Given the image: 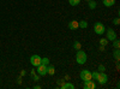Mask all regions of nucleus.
<instances>
[{"mask_svg": "<svg viewBox=\"0 0 120 89\" xmlns=\"http://www.w3.org/2000/svg\"><path fill=\"white\" fill-rule=\"evenodd\" d=\"M98 71H94V72H91V80H97V77H98Z\"/></svg>", "mask_w": 120, "mask_h": 89, "instance_id": "nucleus-20", "label": "nucleus"}, {"mask_svg": "<svg viewBox=\"0 0 120 89\" xmlns=\"http://www.w3.org/2000/svg\"><path fill=\"white\" fill-rule=\"evenodd\" d=\"M30 64H31L33 66H38L40 64H41V57H40L38 54H34L31 55V58H30Z\"/></svg>", "mask_w": 120, "mask_h": 89, "instance_id": "nucleus-3", "label": "nucleus"}, {"mask_svg": "<svg viewBox=\"0 0 120 89\" xmlns=\"http://www.w3.org/2000/svg\"><path fill=\"white\" fill-rule=\"evenodd\" d=\"M100 51H103V52H105V46H101V47H100Z\"/></svg>", "mask_w": 120, "mask_h": 89, "instance_id": "nucleus-25", "label": "nucleus"}, {"mask_svg": "<svg viewBox=\"0 0 120 89\" xmlns=\"http://www.w3.org/2000/svg\"><path fill=\"white\" fill-rule=\"evenodd\" d=\"M94 30L97 35H102L103 33H106V27L101 22H96L95 25H94Z\"/></svg>", "mask_w": 120, "mask_h": 89, "instance_id": "nucleus-2", "label": "nucleus"}, {"mask_svg": "<svg viewBox=\"0 0 120 89\" xmlns=\"http://www.w3.org/2000/svg\"><path fill=\"white\" fill-rule=\"evenodd\" d=\"M47 66L48 65H43V64H40L37 66V74L40 76H46L47 75Z\"/></svg>", "mask_w": 120, "mask_h": 89, "instance_id": "nucleus-7", "label": "nucleus"}, {"mask_svg": "<svg viewBox=\"0 0 120 89\" xmlns=\"http://www.w3.org/2000/svg\"><path fill=\"white\" fill-rule=\"evenodd\" d=\"M85 1H90V0H85Z\"/></svg>", "mask_w": 120, "mask_h": 89, "instance_id": "nucleus-26", "label": "nucleus"}, {"mask_svg": "<svg viewBox=\"0 0 120 89\" xmlns=\"http://www.w3.org/2000/svg\"><path fill=\"white\" fill-rule=\"evenodd\" d=\"M96 6H97V3L96 1H93V0H90V1H89V8L94 10V8H96Z\"/></svg>", "mask_w": 120, "mask_h": 89, "instance_id": "nucleus-15", "label": "nucleus"}, {"mask_svg": "<svg viewBox=\"0 0 120 89\" xmlns=\"http://www.w3.org/2000/svg\"><path fill=\"white\" fill-rule=\"evenodd\" d=\"M106 34H107V40L108 41H113V40H115L116 39V34H115V31L113 30V29H111V28H108V29H106Z\"/></svg>", "mask_w": 120, "mask_h": 89, "instance_id": "nucleus-5", "label": "nucleus"}, {"mask_svg": "<svg viewBox=\"0 0 120 89\" xmlns=\"http://www.w3.org/2000/svg\"><path fill=\"white\" fill-rule=\"evenodd\" d=\"M78 28H82V29L88 28V22H85V21H81V22H78Z\"/></svg>", "mask_w": 120, "mask_h": 89, "instance_id": "nucleus-14", "label": "nucleus"}, {"mask_svg": "<svg viewBox=\"0 0 120 89\" xmlns=\"http://www.w3.org/2000/svg\"><path fill=\"white\" fill-rule=\"evenodd\" d=\"M79 77H81L82 81H89V80H91V72L89 70H83V71H81Z\"/></svg>", "mask_w": 120, "mask_h": 89, "instance_id": "nucleus-4", "label": "nucleus"}, {"mask_svg": "<svg viewBox=\"0 0 120 89\" xmlns=\"http://www.w3.org/2000/svg\"><path fill=\"white\" fill-rule=\"evenodd\" d=\"M96 81H98L100 84H102V85H103V84H106V83L108 82V76H107L105 72H100Z\"/></svg>", "mask_w": 120, "mask_h": 89, "instance_id": "nucleus-6", "label": "nucleus"}, {"mask_svg": "<svg viewBox=\"0 0 120 89\" xmlns=\"http://www.w3.org/2000/svg\"><path fill=\"white\" fill-rule=\"evenodd\" d=\"M97 71H98V72H105V71H106V67H105L103 65H98Z\"/></svg>", "mask_w": 120, "mask_h": 89, "instance_id": "nucleus-22", "label": "nucleus"}, {"mask_svg": "<svg viewBox=\"0 0 120 89\" xmlns=\"http://www.w3.org/2000/svg\"><path fill=\"white\" fill-rule=\"evenodd\" d=\"M41 64H43V65H49V59H48L47 57L41 58Z\"/></svg>", "mask_w": 120, "mask_h": 89, "instance_id": "nucleus-17", "label": "nucleus"}, {"mask_svg": "<svg viewBox=\"0 0 120 89\" xmlns=\"http://www.w3.org/2000/svg\"><path fill=\"white\" fill-rule=\"evenodd\" d=\"M113 23H114V25H119V24H120V19H119V17H116V18L113 19Z\"/></svg>", "mask_w": 120, "mask_h": 89, "instance_id": "nucleus-23", "label": "nucleus"}, {"mask_svg": "<svg viewBox=\"0 0 120 89\" xmlns=\"http://www.w3.org/2000/svg\"><path fill=\"white\" fill-rule=\"evenodd\" d=\"M68 28L71 29V30H76V29H78V22L77 21H71L68 23Z\"/></svg>", "mask_w": 120, "mask_h": 89, "instance_id": "nucleus-9", "label": "nucleus"}, {"mask_svg": "<svg viewBox=\"0 0 120 89\" xmlns=\"http://www.w3.org/2000/svg\"><path fill=\"white\" fill-rule=\"evenodd\" d=\"M112 42H113V46H114V48H120V41L118 40V39L113 40Z\"/></svg>", "mask_w": 120, "mask_h": 89, "instance_id": "nucleus-18", "label": "nucleus"}, {"mask_svg": "<svg viewBox=\"0 0 120 89\" xmlns=\"http://www.w3.org/2000/svg\"><path fill=\"white\" fill-rule=\"evenodd\" d=\"M54 74H55V67L52 66V65H48V66H47V75L53 76Z\"/></svg>", "mask_w": 120, "mask_h": 89, "instance_id": "nucleus-10", "label": "nucleus"}, {"mask_svg": "<svg viewBox=\"0 0 120 89\" xmlns=\"http://www.w3.org/2000/svg\"><path fill=\"white\" fill-rule=\"evenodd\" d=\"M113 55H114V59H115L116 62L120 60V51H119V48H115V51H114Z\"/></svg>", "mask_w": 120, "mask_h": 89, "instance_id": "nucleus-12", "label": "nucleus"}, {"mask_svg": "<svg viewBox=\"0 0 120 89\" xmlns=\"http://www.w3.org/2000/svg\"><path fill=\"white\" fill-rule=\"evenodd\" d=\"M115 4V0H103V5L106 7H111Z\"/></svg>", "mask_w": 120, "mask_h": 89, "instance_id": "nucleus-11", "label": "nucleus"}, {"mask_svg": "<svg viewBox=\"0 0 120 89\" xmlns=\"http://www.w3.org/2000/svg\"><path fill=\"white\" fill-rule=\"evenodd\" d=\"M100 45L101 46H107L108 45V40L107 39H101V40H100Z\"/></svg>", "mask_w": 120, "mask_h": 89, "instance_id": "nucleus-21", "label": "nucleus"}, {"mask_svg": "<svg viewBox=\"0 0 120 89\" xmlns=\"http://www.w3.org/2000/svg\"><path fill=\"white\" fill-rule=\"evenodd\" d=\"M81 47H82V45H81V42H78V41H75V43H73V48L75 49H81Z\"/></svg>", "mask_w": 120, "mask_h": 89, "instance_id": "nucleus-19", "label": "nucleus"}, {"mask_svg": "<svg viewBox=\"0 0 120 89\" xmlns=\"http://www.w3.org/2000/svg\"><path fill=\"white\" fill-rule=\"evenodd\" d=\"M86 59H88V57H86L85 52H83L82 49H78V52H77V54H76V62H77L79 65H83V64L86 63Z\"/></svg>", "mask_w": 120, "mask_h": 89, "instance_id": "nucleus-1", "label": "nucleus"}, {"mask_svg": "<svg viewBox=\"0 0 120 89\" xmlns=\"http://www.w3.org/2000/svg\"><path fill=\"white\" fill-rule=\"evenodd\" d=\"M68 3H70L71 6H77V5H79L81 0H68Z\"/></svg>", "mask_w": 120, "mask_h": 89, "instance_id": "nucleus-16", "label": "nucleus"}, {"mask_svg": "<svg viewBox=\"0 0 120 89\" xmlns=\"http://www.w3.org/2000/svg\"><path fill=\"white\" fill-rule=\"evenodd\" d=\"M83 88H84V89H95V88H96V84H95V82L91 81V80L84 81V83H83Z\"/></svg>", "mask_w": 120, "mask_h": 89, "instance_id": "nucleus-8", "label": "nucleus"}, {"mask_svg": "<svg viewBox=\"0 0 120 89\" xmlns=\"http://www.w3.org/2000/svg\"><path fill=\"white\" fill-rule=\"evenodd\" d=\"M120 69V64H119V62H116V70H119Z\"/></svg>", "mask_w": 120, "mask_h": 89, "instance_id": "nucleus-24", "label": "nucleus"}, {"mask_svg": "<svg viewBox=\"0 0 120 89\" xmlns=\"http://www.w3.org/2000/svg\"><path fill=\"white\" fill-rule=\"evenodd\" d=\"M73 88H75V85L72 83H64L61 85V89H73Z\"/></svg>", "mask_w": 120, "mask_h": 89, "instance_id": "nucleus-13", "label": "nucleus"}]
</instances>
